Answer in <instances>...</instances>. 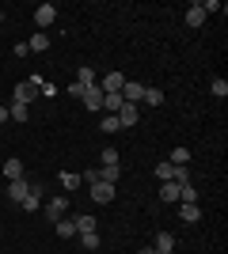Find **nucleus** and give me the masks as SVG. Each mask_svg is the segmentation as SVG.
I'll return each mask as SVG.
<instances>
[{
  "instance_id": "nucleus-2",
  "label": "nucleus",
  "mask_w": 228,
  "mask_h": 254,
  "mask_svg": "<svg viewBox=\"0 0 228 254\" xmlns=\"http://www.w3.org/2000/svg\"><path fill=\"white\" fill-rule=\"evenodd\" d=\"M65 209H69V197H65V193H54V197H50V205H46V220L57 224L61 216H65Z\"/></svg>"
},
{
  "instance_id": "nucleus-27",
  "label": "nucleus",
  "mask_w": 228,
  "mask_h": 254,
  "mask_svg": "<svg viewBox=\"0 0 228 254\" xmlns=\"http://www.w3.org/2000/svg\"><path fill=\"white\" fill-rule=\"evenodd\" d=\"M110 163H118V152H114V148H103V156H99V167H110Z\"/></svg>"
},
{
  "instance_id": "nucleus-5",
  "label": "nucleus",
  "mask_w": 228,
  "mask_h": 254,
  "mask_svg": "<svg viewBox=\"0 0 228 254\" xmlns=\"http://www.w3.org/2000/svg\"><path fill=\"white\" fill-rule=\"evenodd\" d=\"M87 190H91V201H99V205L114 201V186H110V182H91Z\"/></svg>"
},
{
  "instance_id": "nucleus-4",
  "label": "nucleus",
  "mask_w": 228,
  "mask_h": 254,
  "mask_svg": "<svg viewBox=\"0 0 228 254\" xmlns=\"http://www.w3.org/2000/svg\"><path fill=\"white\" fill-rule=\"evenodd\" d=\"M114 118H118L122 129H133V126H137V118H141V110H137V103H122V110Z\"/></svg>"
},
{
  "instance_id": "nucleus-13",
  "label": "nucleus",
  "mask_w": 228,
  "mask_h": 254,
  "mask_svg": "<svg viewBox=\"0 0 228 254\" xmlns=\"http://www.w3.org/2000/svg\"><path fill=\"white\" fill-rule=\"evenodd\" d=\"M76 235H80V232H99V220H95V216H87V212H84V216H76Z\"/></svg>"
},
{
  "instance_id": "nucleus-3",
  "label": "nucleus",
  "mask_w": 228,
  "mask_h": 254,
  "mask_svg": "<svg viewBox=\"0 0 228 254\" xmlns=\"http://www.w3.org/2000/svg\"><path fill=\"white\" fill-rule=\"evenodd\" d=\"M54 19H57V4H50V0H46V4H38V8H34V27H38V31H42V27H50Z\"/></svg>"
},
{
  "instance_id": "nucleus-34",
  "label": "nucleus",
  "mask_w": 228,
  "mask_h": 254,
  "mask_svg": "<svg viewBox=\"0 0 228 254\" xmlns=\"http://www.w3.org/2000/svg\"><path fill=\"white\" fill-rule=\"evenodd\" d=\"M0 23H4V11H0Z\"/></svg>"
},
{
  "instance_id": "nucleus-7",
  "label": "nucleus",
  "mask_w": 228,
  "mask_h": 254,
  "mask_svg": "<svg viewBox=\"0 0 228 254\" xmlns=\"http://www.w3.org/2000/svg\"><path fill=\"white\" fill-rule=\"evenodd\" d=\"M84 110H91V114H99L103 110V91H99V84H91L84 91Z\"/></svg>"
},
{
  "instance_id": "nucleus-21",
  "label": "nucleus",
  "mask_w": 228,
  "mask_h": 254,
  "mask_svg": "<svg viewBox=\"0 0 228 254\" xmlns=\"http://www.w3.org/2000/svg\"><path fill=\"white\" fill-rule=\"evenodd\" d=\"M4 179H23V163H19V159H8V163H4Z\"/></svg>"
},
{
  "instance_id": "nucleus-20",
  "label": "nucleus",
  "mask_w": 228,
  "mask_h": 254,
  "mask_svg": "<svg viewBox=\"0 0 228 254\" xmlns=\"http://www.w3.org/2000/svg\"><path fill=\"white\" fill-rule=\"evenodd\" d=\"M160 197L163 201H179V182H160Z\"/></svg>"
},
{
  "instance_id": "nucleus-16",
  "label": "nucleus",
  "mask_w": 228,
  "mask_h": 254,
  "mask_svg": "<svg viewBox=\"0 0 228 254\" xmlns=\"http://www.w3.org/2000/svg\"><path fill=\"white\" fill-rule=\"evenodd\" d=\"M118 175H122L118 163H110V167H99V182H110V186H114V182H118Z\"/></svg>"
},
{
  "instance_id": "nucleus-12",
  "label": "nucleus",
  "mask_w": 228,
  "mask_h": 254,
  "mask_svg": "<svg viewBox=\"0 0 228 254\" xmlns=\"http://www.w3.org/2000/svg\"><path fill=\"white\" fill-rule=\"evenodd\" d=\"M27 50H31V53H46V50H50V34H46V31H34V38L27 42Z\"/></svg>"
},
{
  "instance_id": "nucleus-15",
  "label": "nucleus",
  "mask_w": 228,
  "mask_h": 254,
  "mask_svg": "<svg viewBox=\"0 0 228 254\" xmlns=\"http://www.w3.org/2000/svg\"><path fill=\"white\" fill-rule=\"evenodd\" d=\"M8 118H11V122H27V118H31V106L11 103V106H8Z\"/></svg>"
},
{
  "instance_id": "nucleus-29",
  "label": "nucleus",
  "mask_w": 228,
  "mask_h": 254,
  "mask_svg": "<svg viewBox=\"0 0 228 254\" xmlns=\"http://www.w3.org/2000/svg\"><path fill=\"white\" fill-rule=\"evenodd\" d=\"M171 182H179V186H183V182H190V167H175Z\"/></svg>"
},
{
  "instance_id": "nucleus-32",
  "label": "nucleus",
  "mask_w": 228,
  "mask_h": 254,
  "mask_svg": "<svg viewBox=\"0 0 228 254\" xmlns=\"http://www.w3.org/2000/svg\"><path fill=\"white\" fill-rule=\"evenodd\" d=\"M80 179H84V182H87V186H91V182H99V171H95V167H91V171H84V175H80Z\"/></svg>"
},
{
  "instance_id": "nucleus-33",
  "label": "nucleus",
  "mask_w": 228,
  "mask_h": 254,
  "mask_svg": "<svg viewBox=\"0 0 228 254\" xmlns=\"http://www.w3.org/2000/svg\"><path fill=\"white\" fill-rule=\"evenodd\" d=\"M4 122H8V106H0V126H4Z\"/></svg>"
},
{
  "instance_id": "nucleus-18",
  "label": "nucleus",
  "mask_w": 228,
  "mask_h": 254,
  "mask_svg": "<svg viewBox=\"0 0 228 254\" xmlns=\"http://www.w3.org/2000/svg\"><path fill=\"white\" fill-rule=\"evenodd\" d=\"M54 232L61 235V239H73V235H76V224H73V220H65V216H61V220L54 224Z\"/></svg>"
},
{
  "instance_id": "nucleus-30",
  "label": "nucleus",
  "mask_w": 228,
  "mask_h": 254,
  "mask_svg": "<svg viewBox=\"0 0 228 254\" xmlns=\"http://www.w3.org/2000/svg\"><path fill=\"white\" fill-rule=\"evenodd\" d=\"M213 95H217V99L228 95V80H213Z\"/></svg>"
},
{
  "instance_id": "nucleus-23",
  "label": "nucleus",
  "mask_w": 228,
  "mask_h": 254,
  "mask_svg": "<svg viewBox=\"0 0 228 254\" xmlns=\"http://www.w3.org/2000/svg\"><path fill=\"white\" fill-rule=\"evenodd\" d=\"M38 197H42V193H27V197L19 201V209L23 212H38Z\"/></svg>"
},
{
  "instance_id": "nucleus-6",
  "label": "nucleus",
  "mask_w": 228,
  "mask_h": 254,
  "mask_svg": "<svg viewBox=\"0 0 228 254\" xmlns=\"http://www.w3.org/2000/svg\"><path fill=\"white\" fill-rule=\"evenodd\" d=\"M122 84H126V76H122V72H107V76H103V84H99V91H103V95H114V91H118V95H122Z\"/></svg>"
},
{
  "instance_id": "nucleus-25",
  "label": "nucleus",
  "mask_w": 228,
  "mask_h": 254,
  "mask_svg": "<svg viewBox=\"0 0 228 254\" xmlns=\"http://www.w3.org/2000/svg\"><path fill=\"white\" fill-rule=\"evenodd\" d=\"M80 243H84V251H95L99 247V232H80Z\"/></svg>"
},
{
  "instance_id": "nucleus-28",
  "label": "nucleus",
  "mask_w": 228,
  "mask_h": 254,
  "mask_svg": "<svg viewBox=\"0 0 228 254\" xmlns=\"http://www.w3.org/2000/svg\"><path fill=\"white\" fill-rule=\"evenodd\" d=\"M118 118H114V114H107V118H103V133H118Z\"/></svg>"
},
{
  "instance_id": "nucleus-9",
  "label": "nucleus",
  "mask_w": 228,
  "mask_h": 254,
  "mask_svg": "<svg viewBox=\"0 0 228 254\" xmlns=\"http://www.w3.org/2000/svg\"><path fill=\"white\" fill-rule=\"evenodd\" d=\"M122 99H126V103H141V99H145V84L126 80V84H122Z\"/></svg>"
},
{
  "instance_id": "nucleus-19",
  "label": "nucleus",
  "mask_w": 228,
  "mask_h": 254,
  "mask_svg": "<svg viewBox=\"0 0 228 254\" xmlns=\"http://www.w3.org/2000/svg\"><path fill=\"white\" fill-rule=\"evenodd\" d=\"M179 216H183V224H198V220H202V209H198V205H183Z\"/></svg>"
},
{
  "instance_id": "nucleus-35",
  "label": "nucleus",
  "mask_w": 228,
  "mask_h": 254,
  "mask_svg": "<svg viewBox=\"0 0 228 254\" xmlns=\"http://www.w3.org/2000/svg\"><path fill=\"white\" fill-rule=\"evenodd\" d=\"M152 254H156V251H152Z\"/></svg>"
},
{
  "instance_id": "nucleus-22",
  "label": "nucleus",
  "mask_w": 228,
  "mask_h": 254,
  "mask_svg": "<svg viewBox=\"0 0 228 254\" xmlns=\"http://www.w3.org/2000/svg\"><path fill=\"white\" fill-rule=\"evenodd\" d=\"M80 182H84V179H80V175H76V171H61V186H65L69 193H73L76 186H80Z\"/></svg>"
},
{
  "instance_id": "nucleus-10",
  "label": "nucleus",
  "mask_w": 228,
  "mask_h": 254,
  "mask_svg": "<svg viewBox=\"0 0 228 254\" xmlns=\"http://www.w3.org/2000/svg\"><path fill=\"white\" fill-rule=\"evenodd\" d=\"M152 251H156V254H171V251H175V232H160Z\"/></svg>"
},
{
  "instance_id": "nucleus-24",
  "label": "nucleus",
  "mask_w": 228,
  "mask_h": 254,
  "mask_svg": "<svg viewBox=\"0 0 228 254\" xmlns=\"http://www.w3.org/2000/svg\"><path fill=\"white\" fill-rule=\"evenodd\" d=\"M141 103H149V106H160L163 103V91H156V87H145V99Z\"/></svg>"
},
{
  "instance_id": "nucleus-8",
  "label": "nucleus",
  "mask_w": 228,
  "mask_h": 254,
  "mask_svg": "<svg viewBox=\"0 0 228 254\" xmlns=\"http://www.w3.org/2000/svg\"><path fill=\"white\" fill-rule=\"evenodd\" d=\"M27 193H31V182H27V179H11V182H8V197H11L15 205H19Z\"/></svg>"
},
{
  "instance_id": "nucleus-14",
  "label": "nucleus",
  "mask_w": 228,
  "mask_h": 254,
  "mask_svg": "<svg viewBox=\"0 0 228 254\" xmlns=\"http://www.w3.org/2000/svg\"><path fill=\"white\" fill-rule=\"evenodd\" d=\"M76 84L91 87V84H95V68H91V64H80V68H76Z\"/></svg>"
},
{
  "instance_id": "nucleus-1",
  "label": "nucleus",
  "mask_w": 228,
  "mask_h": 254,
  "mask_svg": "<svg viewBox=\"0 0 228 254\" xmlns=\"http://www.w3.org/2000/svg\"><path fill=\"white\" fill-rule=\"evenodd\" d=\"M38 95H42V76L34 72L31 80H23V84H15V91H11V103H23V106H27V103H34Z\"/></svg>"
},
{
  "instance_id": "nucleus-26",
  "label": "nucleus",
  "mask_w": 228,
  "mask_h": 254,
  "mask_svg": "<svg viewBox=\"0 0 228 254\" xmlns=\"http://www.w3.org/2000/svg\"><path fill=\"white\" fill-rule=\"evenodd\" d=\"M171 175H175L171 163H156V179H160V182H171Z\"/></svg>"
},
{
  "instance_id": "nucleus-31",
  "label": "nucleus",
  "mask_w": 228,
  "mask_h": 254,
  "mask_svg": "<svg viewBox=\"0 0 228 254\" xmlns=\"http://www.w3.org/2000/svg\"><path fill=\"white\" fill-rule=\"evenodd\" d=\"M84 91H87V87H84V84H76V80L69 84V95H73V99H84Z\"/></svg>"
},
{
  "instance_id": "nucleus-11",
  "label": "nucleus",
  "mask_w": 228,
  "mask_h": 254,
  "mask_svg": "<svg viewBox=\"0 0 228 254\" xmlns=\"http://www.w3.org/2000/svg\"><path fill=\"white\" fill-rule=\"evenodd\" d=\"M202 23H206V11H202V4H190V8H186V27H190V31H198Z\"/></svg>"
},
{
  "instance_id": "nucleus-17",
  "label": "nucleus",
  "mask_w": 228,
  "mask_h": 254,
  "mask_svg": "<svg viewBox=\"0 0 228 254\" xmlns=\"http://www.w3.org/2000/svg\"><path fill=\"white\" fill-rule=\"evenodd\" d=\"M167 163H171V167H186V163H190V148H183V144H179V148L171 152V159H167Z\"/></svg>"
}]
</instances>
